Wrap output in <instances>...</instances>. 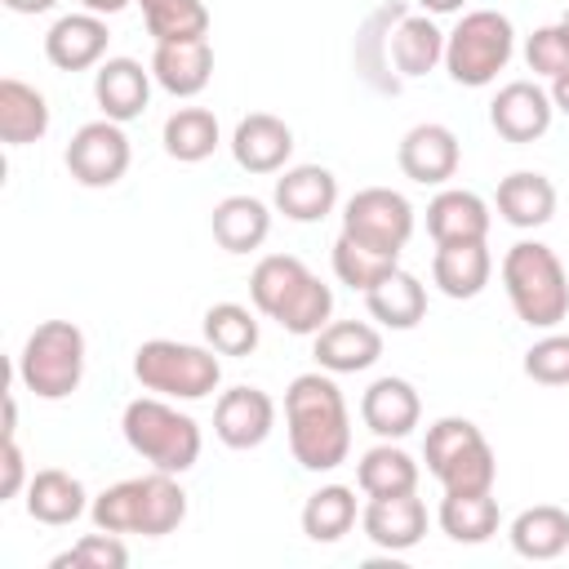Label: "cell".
Wrapping results in <instances>:
<instances>
[{"label": "cell", "mask_w": 569, "mask_h": 569, "mask_svg": "<svg viewBox=\"0 0 569 569\" xmlns=\"http://www.w3.org/2000/svg\"><path fill=\"white\" fill-rule=\"evenodd\" d=\"M284 431H289V453L302 471H333L351 453V413L342 400V387L333 373L311 369L298 373L284 387Z\"/></svg>", "instance_id": "1"}, {"label": "cell", "mask_w": 569, "mask_h": 569, "mask_svg": "<svg viewBox=\"0 0 569 569\" xmlns=\"http://www.w3.org/2000/svg\"><path fill=\"white\" fill-rule=\"evenodd\" d=\"M249 302L293 338H316L333 320V289L293 253H267L249 271Z\"/></svg>", "instance_id": "2"}, {"label": "cell", "mask_w": 569, "mask_h": 569, "mask_svg": "<svg viewBox=\"0 0 569 569\" xmlns=\"http://www.w3.org/2000/svg\"><path fill=\"white\" fill-rule=\"evenodd\" d=\"M93 529L107 533H142V538H164L187 520V489L178 485L173 471H147L107 485L89 502Z\"/></svg>", "instance_id": "3"}, {"label": "cell", "mask_w": 569, "mask_h": 569, "mask_svg": "<svg viewBox=\"0 0 569 569\" xmlns=\"http://www.w3.org/2000/svg\"><path fill=\"white\" fill-rule=\"evenodd\" d=\"M502 289L516 320H525L529 329L547 333L569 316V271L542 240H516L502 253Z\"/></svg>", "instance_id": "4"}, {"label": "cell", "mask_w": 569, "mask_h": 569, "mask_svg": "<svg viewBox=\"0 0 569 569\" xmlns=\"http://www.w3.org/2000/svg\"><path fill=\"white\" fill-rule=\"evenodd\" d=\"M120 431H124V445L151 462L156 471H191L200 462V449H204V436H200V422L178 409V400H164V396H138L124 405L120 413Z\"/></svg>", "instance_id": "5"}, {"label": "cell", "mask_w": 569, "mask_h": 569, "mask_svg": "<svg viewBox=\"0 0 569 569\" xmlns=\"http://www.w3.org/2000/svg\"><path fill=\"white\" fill-rule=\"evenodd\" d=\"M133 378L142 382V391L164 400H204L222 382V360L209 342L147 338L133 351Z\"/></svg>", "instance_id": "6"}, {"label": "cell", "mask_w": 569, "mask_h": 569, "mask_svg": "<svg viewBox=\"0 0 569 569\" xmlns=\"http://www.w3.org/2000/svg\"><path fill=\"white\" fill-rule=\"evenodd\" d=\"M422 462L445 493H489L498 480V458L471 418H436L422 440Z\"/></svg>", "instance_id": "7"}, {"label": "cell", "mask_w": 569, "mask_h": 569, "mask_svg": "<svg viewBox=\"0 0 569 569\" xmlns=\"http://www.w3.org/2000/svg\"><path fill=\"white\" fill-rule=\"evenodd\" d=\"M84 356H89V347H84L80 325H71V320H40L27 333L13 373H18V382L36 400H67L84 382Z\"/></svg>", "instance_id": "8"}, {"label": "cell", "mask_w": 569, "mask_h": 569, "mask_svg": "<svg viewBox=\"0 0 569 569\" xmlns=\"http://www.w3.org/2000/svg\"><path fill=\"white\" fill-rule=\"evenodd\" d=\"M516 53V27L498 9H467L453 31H445V71L462 89H485L507 71Z\"/></svg>", "instance_id": "9"}, {"label": "cell", "mask_w": 569, "mask_h": 569, "mask_svg": "<svg viewBox=\"0 0 569 569\" xmlns=\"http://www.w3.org/2000/svg\"><path fill=\"white\" fill-rule=\"evenodd\" d=\"M413 227H418L413 204L391 187H360L342 204V236H351L356 244L387 253L396 262H400L405 244L413 240Z\"/></svg>", "instance_id": "10"}, {"label": "cell", "mask_w": 569, "mask_h": 569, "mask_svg": "<svg viewBox=\"0 0 569 569\" xmlns=\"http://www.w3.org/2000/svg\"><path fill=\"white\" fill-rule=\"evenodd\" d=\"M129 160H133L129 133H124V124H116V120H107V116L80 124V129L71 133L67 151H62L67 173H71L80 187H93V191L116 187V182L129 173Z\"/></svg>", "instance_id": "11"}, {"label": "cell", "mask_w": 569, "mask_h": 569, "mask_svg": "<svg viewBox=\"0 0 569 569\" xmlns=\"http://www.w3.org/2000/svg\"><path fill=\"white\" fill-rule=\"evenodd\" d=\"M396 164L409 182L418 187H449V178L458 173L462 164V147H458V133L440 120H422L413 124L400 147H396Z\"/></svg>", "instance_id": "12"}, {"label": "cell", "mask_w": 569, "mask_h": 569, "mask_svg": "<svg viewBox=\"0 0 569 569\" xmlns=\"http://www.w3.org/2000/svg\"><path fill=\"white\" fill-rule=\"evenodd\" d=\"M271 431H276V400L262 387H227V391H218L213 436L227 449H236V453L258 449Z\"/></svg>", "instance_id": "13"}, {"label": "cell", "mask_w": 569, "mask_h": 569, "mask_svg": "<svg viewBox=\"0 0 569 569\" xmlns=\"http://www.w3.org/2000/svg\"><path fill=\"white\" fill-rule=\"evenodd\" d=\"M556 120V107H551V93L538 84V80H511L493 93L489 102V124L498 138L525 147V142H538Z\"/></svg>", "instance_id": "14"}, {"label": "cell", "mask_w": 569, "mask_h": 569, "mask_svg": "<svg viewBox=\"0 0 569 569\" xmlns=\"http://www.w3.org/2000/svg\"><path fill=\"white\" fill-rule=\"evenodd\" d=\"M151 84H156L151 67H142L138 58H124V53L120 58H102L93 67V102L116 124H129V120H138L147 111Z\"/></svg>", "instance_id": "15"}, {"label": "cell", "mask_w": 569, "mask_h": 569, "mask_svg": "<svg viewBox=\"0 0 569 569\" xmlns=\"http://www.w3.org/2000/svg\"><path fill=\"white\" fill-rule=\"evenodd\" d=\"M107 18L102 13H62L53 18V27L44 31V58L58 67V71H93L102 58H107Z\"/></svg>", "instance_id": "16"}, {"label": "cell", "mask_w": 569, "mask_h": 569, "mask_svg": "<svg viewBox=\"0 0 569 569\" xmlns=\"http://www.w3.org/2000/svg\"><path fill=\"white\" fill-rule=\"evenodd\" d=\"M231 156L244 173H280L293 156V129L271 111H249L231 129Z\"/></svg>", "instance_id": "17"}, {"label": "cell", "mask_w": 569, "mask_h": 569, "mask_svg": "<svg viewBox=\"0 0 569 569\" xmlns=\"http://www.w3.org/2000/svg\"><path fill=\"white\" fill-rule=\"evenodd\" d=\"M271 204L289 222H325L338 209V178L325 164H289L276 178Z\"/></svg>", "instance_id": "18"}, {"label": "cell", "mask_w": 569, "mask_h": 569, "mask_svg": "<svg viewBox=\"0 0 569 569\" xmlns=\"http://www.w3.org/2000/svg\"><path fill=\"white\" fill-rule=\"evenodd\" d=\"M311 356L316 369L325 373H365L382 360V333L369 320H329L316 338H311Z\"/></svg>", "instance_id": "19"}, {"label": "cell", "mask_w": 569, "mask_h": 569, "mask_svg": "<svg viewBox=\"0 0 569 569\" xmlns=\"http://www.w3.org/2000/svg\"><path fill=\"white\" fill-rule=\"evenodd\" d=\"M360 422L378 436V440H405L418 422H422V396L409 378H373L360 396Z\"/></svg>", "instance_id": "20"}, {"label": "cell", "mask_w": 569, "mask_h": 569, "mask_svg": "<svg viewBox=\"0 0 569 569\" xmlns=\"http://www.w3.org/2000/svg\"><path fill=\"white\" fill-rule=\"evenodd\" d=\"M360 529L378 551H409L427 533V507L418 493H396V498H369L360 511Z\"/></svg>", "instance_id": "21"}, {"label": "cell", "mask_w": 569, "mask_h": 569, "mask_svg": "<svg viewBox=\"0 0 569 569\" xmlns=\"http://www.w3.org/2000/svg\"><path fill=\"white\" fill-rule=\"evenodd\" d=\"M489 204L485 196L467 191V187H440L427 200V236L436 244H467V240H485L489 236Z\"/></svg>", "instance_id": "22"}, {"label": "cell", "mask_w": 569, "mask_h": 569, "mask_svg": "<svg viewBox=\"0 0 569 569\" xmlns=\"http://www.w3.org/2000/svg\"><path fill=\"white\" fill-rule=\"evenodd\" d=\"M22 507L36 525L62 529V525H76L89 511V493H84L80 476L62 471V467H40L22 489Z\"/></svg>", "instance_id": "23"}, {"label": "cell", "mask_w": 569, "mask_h": 569, "mask_svg": "<svg viewBox=\"0 0 569 569\" xmlns=\"http://www.w3.org/2000/svg\"><path fill=\"white\" fill-rule=\"evenodd\" d=\"M498 218L516 231H538L556 218V182L538 169H516L498 182Z\"/></svg>", "instance_id": "24"}, {"label": "cell", "mask_w": 569, "mask_h": 569, "mask_svg": "<svg viewBox=\"0 0 569 569\" xmlns=\"http://www.w3.org/2000/svg\"><path fill=\"white\" fill-rule=\"evenodd\" d=\"M387 53L400 80H418L436 67H445V31L436 27L431 13H405L396 18L391 36H387Z\"/></svg>", "instance_id": "25"}, {"label": "cell", "mask_w": 569, "mask_h": 569, "mask_svg": "<svg viewBox=\"0 0 569 569\" xmlns=\"http://www.w3.org/2000/svg\"><path fill=\"white\" fill-rule=\"evenodd\" d=\"M493 276V253L485 240H467V244H436L431 253V280L445 298L453 302H467V298H480L485 284Z\"/></svg>", "instance_id": "26"}, {"label": "cell", "mask_w": 569, "mask_h": 569, "mask_svg": "<svg viewBox=\"0 0 569 569\" xmlns=\"http://www.w3.org/2000/svg\"><path fill=\"white\" fill-rule=\"evenodd\" d=\"M147 67H151V76L164 93L196 98L213 80V44H209V36L204 40H182V44H156Z\"/></svg>", "instance_id": "27"}, {"label": "cell", "mask_w": 569, "mask_h": 569, "mask_svg": "<svg viewBox=\"0 0 569 569\" xmlns=\"http://www.w3.org/2000/svg\"><path fill=\"white\" fill-rule=\"evenodd\" d=\"M209 231L227 253H253L271 236V204L258 196H222L209 213Z\"/></svg>", "instance_id": "28"}, {"label": "cell", "mask_w": 569, "mask_h": 569, "mask_svg": "<svg viewBox=\"0 0 569 569\" xmlns=\"http://www.w3.org/2000/svg\"><path fill=\"white\" fill-rule=\"evenodd\" d=\"M507 538L520 560H560L569 556V511L556 502H533L507 525Z\"/></svg>", "instance_id": "29"}, {"label": "cell", "mask_w": 569, "mask_h": 569, "mask_svg": "<svg viewBox=\"0 0 569 569\" xmlns=\"http://www.w3.org/2000/svg\"><path fill=\"white\" fill-rule=\"evenodd\" d=\"M365 307L382 329H418V320L427 316V284L413 271L391 267L373 289H365Z\"/></svg>", "instance_id": "30"}, {"label": "cell", "mask_w": 569, "mask_h": 569, "mask_svg": "<svg viewBox=\"0 0 569 569\" xmlns=\"http://www.w3.org/2000/svg\"><path fill=\"white\" fill-rule=\"evenodd\" d=\"M49 120H53L49 98L36 84H27L18 76L0 80V138H4V147L40 142L49 133Z\"/></svg>", "instance_id": "31"}, {"label": "cell", "mask_w": 569, "mask_h": 569, "mask_svg": "<svg viewBox=\"0 0 569 569\" xmlns=\"http://www.w3.org/2000/svg\"><path fill=\"white\" fill-rule=\"evenodd\" d=\"M356 485L365 498H396V493H418V462L405 453L396 440H378L373 449L360 453L356 462Z\"/></svg>", "instance_id": "32"}, {"label": "cell", "mask_w": 569, "mask_h": 569, "mask_svg": "<svg viewBox=\"0 0 569 569\" xmlns=\"http://www.w3.org/2000/svg\"><path fill=\"white\" fill-rule=\"evenodd\" d=\"M164 156L178 164H200L222 147V124L209 107H178L160 129Z\"/></svg>", "instance_id": "33"}, {"label": "cell", "mask_w": 569, "mask_h": 569, "mask_svg": "<svg viewBox=\"0 0 569 569\" xmlns=\"http://www.w3.org/2000/svg\"><path fill=\"white\" fill-rule=\"evenodd\" d=\"M302 533L311 538V542H338V538H347L351 529H356V520H360V507H356V489L351 485H320L316 493H307V502H302Z\"/></svg>", "instance_id": "34"}, {"label": "cell", "mask_w": 569, "mask_h": 569, "mask_svg": "<svg viewBox=\"0 0 569 569\" xmlns=\"http://www.w3.org/2000/svg\"><path fill=\"white\" fill-rule=\"evenodd\" d=\"M405 13H409L405 0H391V4H382L378 13H369L365 27H360V36H356V67H360L365 80H369L373 89H382V93H396V89H400V76H391L387 36H391L396 18H405Z\"/></svg>", "instance_id": "35"}, {"label": "cell", "mask_w": 569, "mask_h": 569, "mask_svg": "<svg viewBox=\"0 0 569 569\" xmlns=\"http://www.w3.org/2000/svg\"><path fill=\"white\" fill-rule=\"evenodd\" d=\"M436 520H440V529H445L453 542H467V547L489 542V538L498 533V525H502L493 489H489V493H445Z\"/></svg>", "instance_id": "36"}, {"label": "cell", "mask_w": 569, "mask_h": 569, "mask_svg": "<svg viewBox=\"0 0 569 569\" xmlns=\"http://www.w3.org/2000/svg\"><path fill=\"white\" fill-rule=\"evenodd\" d=\"M200 329H204V342L218 356H253L258 351V338H262L258 311L244 307V302H213L204 311Z\"/></svg>", "instance_id": "37"}, {"label": "cell", "mask_w": 569, "mask_h": 569, "mask_svg": "<svg viewBox=\"0 0 569 569\" xmlns=\"http://www.w3.org/2000/svg\"><path fill=\"white\" fill-rule=\"evenodd\" d=\"M147 36L156 44H182L209 36V9L204 0H138Z\"/></svg>", "instance_id": "38"}, {"label": "cell", "mask_w": 569, "mask_h": 569, "mask_svg": "<svg viewBox=\"0 0 569 569\" xmlns=\"http://www.w3.org/2000/svg\"><path fill=\"white\" fill-rule=\"evenodd\" d=\"M333 276L342 280V284H351L356 293H365V289H373L391 267H400L396 258H387V253H373V249H365V244H356L351 236H342L338 231V240H333Z\"/></svg>", "instance_id": "39"}, {"label": "cell", "mask_w": 569, "mask_h": 569, "mask_svg": "<svg viewBox=\"0 0 569 569\" xmlns=\"http://www.w3.org/2000/svg\"><path fill=\"white\" fill-rule=\"evenodd\" d=\"M129 565V547L120 542V533H84L80 542H71L67 551H58L49 560V569H124Z\"/></svg>", "instance_id": "40"}, {"label": "cell", "mask_w": 569, "mask_h": 569, "mask_svg": "<svg viewBox=\"0 0 569 569\" xmlns=\"http://www.w3.org/2000/svg\"><path fill=\"white\" fill-rule=\"evenodd\" d=\"M525 378L538 387H569V333L547 329L525 351Z\"/></svg>", "instance_id": "41"}, {"label": "cell", "mask_w": 569, "mask_h": 569, "mask_svg": "<svg viewBox=\"0 0 569 569\" xmlns=\"http://www.w3.org/2000/svg\"><path fill=\"white\" fill-rule=\"evenodd\" d=\"M525 67L542 80H551L556 71L569 67V36L560 31V22L533 27V36H525Z\"/></svg>", "instance_id": "42"}, {"label": "cell", "mask_w": 569, "mask_h": 569, "mask_svg": "<svg viewBox=\"0 0 569 569\" xmlns=\"http://www.w3.org/2000/svg\"><path fill=\"white\" fill-rule=\"evenodd\" d=\"M0 458H4V480H0V502H9V498H18L22 489H27V458H22V445H18V436H4V449H0Z\"/></svg>", "instance_id": "43"}, {"label": "cell", "mask_w": 569, "mask_h": 569, "mask_svg": "<svg viewBox=\"0 0 569 569\" xmlns=\"http://www.w3.org/2000/svg\"><path fill=\"white\" fill-rule=\"evenodd\" d=\"M547 93H551V107H556V111H565V116H569V67H565V71H556V76H551V89H547Z\"/></svg>", "instance_id": "44"}, {"label": "cell", "mask_w": 569, "mask_h": 569, "mask_svg": "<svg viewBox=\"0 0 569 569\" xmlns=\"http://www.w3.org/2000/svg\"><path fill=\"white\" fill-rule=\"evenodd\" d=\"M9 13H22V18H36V13H49L58 0H0Z\"/></svg>", "instance_id": "45"}, {"label": "cell", "mask_w": 569, "mask_h": 569, "mask_svg": "<svg viewBox=\"0 0 569 569\" xmlns=\"http://www.w3.org/2000/svg\"><path fill=\"white\" fill-rule=\"evenodd\" d=\"M422 13H431V18H445V13H462V4L467 0H413Z\"/></svg>", "instance_id": "46"}, {"label": "cell", "mask_w": 569, "mask_h": 569, "mask_svg": "<svg viewBox=\"0 0 569 569\" xmlns=\"http://www.w3.org/2000/svg\"><path fill=\"white\" fill-rule=\"evenodd\" d=\"M129 4H138V0H80V9H89V13H102V18H111V13L129 9Z\"/></svg>", "instance_id": "47"}, {"label": "cell", "mask_w": 569, "mask_h": 569, "mask_svg": "<svg viewBox=\"0 0 569 569\" xmlns=\"http://www.w3.org/2000/svg\"><path fill=\"white\" fill-rule=\"evenodd\" d=\"M560 31H565V36H569V9H565V13H560Z\"/></svg>", "instance_id": "48"}]
</instances>
